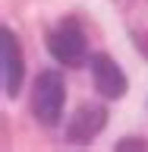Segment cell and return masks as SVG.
Segmentation results:
<instances>
[{"mask_svg": "<svg viewBox=\"0 0 148 152\" xmlns=\"http://www.w3.org/2000/svg\"><path fill=\"white\" fill-rule=\"evenodd\" d=\"M63 98H66V86L63 76L54 73V70H44V73L35 79V89H32V111L44 127H54L63 114Z\"/></svg>", "mask_w": 148, "mask_h": 152, "instance_id": "obj_1", "label": "cell"}, {"mask_svg": "<svg viewBox=\"0 0 148 152\" xmlns=\"http://www.w3.org/2000/svg\"><path fill=\"white\" fill-rule=\"evenodd\" d=\"M92 76H95V86H98V92L104 98H120L126 92V73L107 54H95L92 57Z\"/></svg>", "mask_w": 148, "mask_h": 152, "instance_id": "obj_4", "label": "cell"}, {"mask_svg": "<svg viewBox=\"0 0 148 152\" xmlns=\"http://www.w3.org/2000/svg\"><path fill=\"white\" fill-rule=\"evenodd\" d=\"M47 48L51 54L66 66H82L85 57H88V48H85V32L76 19H63L60 26L47 35Z\"/></svg>", "mask_w": 148, "mask_h": 152, "instance_id": "obj_2", "label": "cell"}, {"mask_svg": "<svg viewBox=\"0 0 148 152\" xmlns=\"http://www.w3.org/2000/svg\"><path fill=\"white\" fill-rule=\"evenodd\" d=\"M0 64H3V92L16 95L22 86V54L9 28H0Z\"/></svg>", "mask_w": 148, "mask_h": 152, "instance_id": "obj_3", "label": "cell"}, {"mask_svg": "<svg viewBox=\"0 0 148 152\" xmlns=\"http://www.w3.org/2000/svg\"><path fill=\"white\" fill-rule=\"evenodd\" d=\"M104 121H107L104 108H98V104H82V108L73 114V121L66 124V136L73 142H88V140H95V136L101 133Z\"/></svg>", "mask_w": 148, "mask_h": 152, "instance_id": "obj_5", "label": "cell"}]
</instances>
